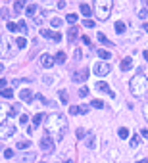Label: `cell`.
I'll return each instance as SVG.
<instances>
[{
    "label": "cell",
    "instance_id": "23",
    "mask_svg": "<svg viewBox=\"0 0 148 163\" xmlns=\"http://www.w3.org/2000/svg\"><path fill=\"white\" fill-rule=\"evenodd\" d=\"M25 12H27V15H35V12H37V4H29V6L25 8Z\"/></svg>",
    "mask_w": 148,
    "mask_h": 163
},
{
    "label": "cell",
    "instance_id": "3",
    "mask_svg": "<svg viewBox=\"0 0 148 163\" xmlns=\"http://www.w3.org/2000/svg\"><path fill=\"white\" fill-rule=\"evenodd\" d=\"M94 12H96L98 19H108L110 14H112V2H108V0H98V2L94 4Z\"/></svg>",
    "mask_w": 148,
    "mask_h": 163
},
{
    "label": "cell",
    "instance_id": "24",
    "mask_svg": "<svg viewBox=\"0 0 148 163\" xmlns=\"http://www.w3.org/2000/svg\"><path fill=\"white\" fill-rule=\"evenodd\" d=\"M75 136L81 140V138H85V136H87V130H85V129H77V130H75Z\"/></svg>",
    "mask_w": 148,
    "mask_h": 163
},
{
    "label": "cell",
    "instance_id": "2",
    "mask_svg": "<svg viewBox=\"0 0 148 163\" xmlns=\"http://www.w3.org/2000/svg\"><path fill=\"white\" fill-rule=\"evenodd\" d=\"M129 88H131V94H133V96H140V94H144L148 90V79L142 75V73H137V75L131 79Z\"/></svg>",
    "mask_w": 148,
    "mask_h": 163
},
{
    "label": "cell",
    "instance_id": "26",
    "mask_svg": "<svg viewBox=\"0 0 148 163\" xmlns=\"http://www.w3.org/2000/svg\"><path fill=\"white\" fill-rule=\"evenodd\" d=\"M50 25H52V27H60V25H62V19H60V17H52V19H50Z\"/></svg>",
    "mask_w": 148,
    "mask_h": 163
},
{
    "label": "cell",
    "instance_id": "46",
    "mask_svg": "<svg viewBox=\"0 0 148 163\" xmlns=\"http://www.w3.org/2000/svg\"><path fill=\"white\" fill-rule=\"evenodd\" d=\"M35 23H37V25L42 23V17H40V15H37V17H35Z\"/></svg>",
    "mask_w": 148,
    "mask_h": 163
},
{
    "label": "cell",
    "instance_id": "10",
    "mask_svg": "<svg viewBox=\"0 0 148 163\" xmlns=\"http://www.w3.org/2000/svg\"><path fill=\"white\" fill-rule=\"evenodd\" d=\"M96 88H98V90H102V92H106V94H110V98H115V92H114V90H112V88H110L108 85H106L104 81L96 83Z\"/></svg>",
    "mask_w": 148,
    "mask_h": 163
},
{
    "label": "cell",
    "instance_id": "19",
    "mask_svg": "<svg viewBox=\"0 0 148 163\" xmlns=\"http://www.w3.org/2000/svg\"><path fill=\"white\" fill-rule=\"evenodd\" d=\"M94 142H96L94 134H88V136H87V140H85V144H87V148H94Z\"/></svg>",
    "mask_w": 148,
    "mask_h": 163
},
{
    "label": "cell",
    "instance_id": "36",
    "mask_svg": "<svg viewBox=\"0 0 148 163\" xmlns=\"http://www.w3.org/2000/svg\"><path fill=\"white\" fill-rule=\"evenodd\" d=\"M96 36H98V40H100L102 44H106V42H108V39H106V35H104V33H98ZM108 44H110V42H108Z\"/></svg>",
    "mask_w": 148,
    "mask_h": 163
},
{
    "label": "cell",
    "instance_id": "8",
    "mask_svg": "<svg viewBox=\"0 0 148 163\" xmlns=\"http://www.w3.org/2000/svg\"><path fill=\"white\" fill-rule=\"evenodd\" d=\"M87 77H88V69H87V67L81 69V71L73 73V81H75V83H85V81H87Z\"/></svg>",
    "mask_w": 148,
    "mask_h": 163
},
{
    "label": "cell",
    "instance_id": "7",
    "mask_svg": "<svg viewBox=\"0 0 148 163\" xmlns=\"http://www.w3.org/2000/svg\"><path fill=\"white\" fill-rule=\"evenodd\" d=\"M40 148H42V152H46V154H50V152L54 150V142H52V138L48 134H44L40 138Z\"/></svg>",
    "mask_w": 148,
    "mask_h": 163
},
{
    "label": "cell",
    "instance_id": "35",
    "mask_svg": "<svg viewBox=\"0 0 148 163\" xmlns=\"http://www.w3.org/2000/svg\"><path fill=\"white\" fill-rule=\"evenodd\" d=\"M40 35H42V36H50V39L54 36V33H52V31H48V29H40Z\"/></svg>",
    "mask_w": 148,
    "mask_h": 163
},
{
    "label": "cell",
    "instance_id": "1",
    "mask_svg": "<svg viewBox=\"0 0 148 163\" xmlns=\"http://www.w3.org/2000/svg\"><path fill=\"white\" fill-rule=\"evenodd\" d=\"M44 129H46V133H48V136L54 134L56 138L60 140L62 136L66 134L67 119L63 117L62 113H52V115H48V117H46V121H44Z\"/></svg>",
    "mask_w": 148,
    "mask_h": 163
},
{
    "label": "cell",
    "instance_id": "39",
    "mask_svg": "<svg viewBox=\"0 0 148 163\" xmlns=\"http://www.w3.org/2000/svg\"><path fill=\"white\" fill-rule=\"evenodd\" d=\"M27 121H29V117H27V115H25V113H23V115H21V117H19V123H21V125H25V123H27Z\"/></svg>",
    "mask_w": 148,
    "mask_h": 163
},
{
    "label": "cell",
    "instance_id": "31",
    "mask_svg": "<svg viewBox=\"0 0 148 163\" xmlns=\"http://www.w3.org/2000/svg\"><path fill=\"white\" fill-rule=\"evenodd\" d=\"M140 144V138H139V136H133V138H131V146H133V148H137V146H139Z\"/></svg>",
    "mask_w": 148,
    "mask_h": 163
},
{
    "label": "cell",
    "instance_id": "50",
    "mask_svg": "<svg viewBox=\"0 0 148 163\" xmlns=\"http://www.w3.org/2000/svg\"><path fill=\"white\" fill-rule=\"evenodd\" d=\"M144 31H148V23H144Z\"/></svg>",
    "mask_w": 148,
    "mask_h": 163
},
{
    "label": "cell",
    "instance_id": "28",
    "mask_svg": "<svg viewBox=\"0 0 148 163\" xmlns=\"http://www.w3.org/2000/svg\"><path fill=\"white\" fill-rule=\"evenodd\" d=\"M92 108L102 109V108H104V102H102V100H92Z\"/></svg>",
    "mask_w": 148,
    "mask_h": 163
},
{
    "label": "cell",
    "instance_id": "18",
    "mask_svg": "<svg viewBox=\"0 0 148 163\" xmlns=\"http://www.w3.org/2000/svg\"><path fill=\"white\" fill-rule=\"evenodd\" d=\"M98 56L102 58V60H110V58H112V52H108L106 48H100L98 50Z\"/></svg>",
    "mask_w": 148,
    "mask_h": 163
},
{
    "label": "cell",
    "instance_id": "51",
    "mask_svg": "<svg viewBox=\"0 0 148 163\" xmlns=\"http://www.w3.org/2000/svg\"><path fill=\"white\" fill-rule=\"evenodd\" d=\"M66 163H73V159H67V161H66Z\"/></svg>",
    "mask_w": 148,
    "mask_h": 163
},
{
    "label": "cell",
    "instance_id": "15",
    "mask_svg": "<svg viewBox=\"0 0 148 163\" xmlns=\"http://www.w3.org/2000/svg\"><path fill=\"white\" fill-rule=\"evenodd\" d=\"M31 159H35V154H33V152H29V154H21V155H19V161H21V163H27V161H31Z\"/></svg>",
    "mask_w": 148,
    "mask_h": 163
},
{
    "label": "cell",
    "instance_id": "49",
    "mask_svg": "<svg viewBox=\"0 0 148 163\" xmlns=\"http://www.w3.org/2000/svg\"><path fill=\"white\" fill-rule=\"evenodd\" d=\"M144 60H148V52H144Z\"/></svg>",
    "mask_w": 148,
    "mask_h": 163
},
{
    "label": "cell",
    "instance_id": "9",
    "mask_svg": "<svg viewBox=\"0 0 148 163\" xmlns=\"http://www.w3.org/2000/svg\"><path fill=\"white\" fill-rule=\"evenodd\" d=\"M19 98L23 100L25 104H31V102H33V92H31L29 88H21V90H19Z\"/></svg>",
    "mask_w": 148,
    "mask_h": 163
},
{
    "label": "cell",
    "instance_id": "32",
    "mask_svg": "<svg viewBox=\"0 0 148 163\" xmlns=\"http://www.w3.org/2000/svg\"><path fill=\"white\" fill-rule=\"evenodd\" d=\"M146 15H148V8H140V10H139V17H140V19H144Z\"/></svg>",
    "mask_w": 148,
    "mask_h": 163
},
{
    "label": "cell",
    "instance_id": "11",
    "mask_svg": "<svg viewBox=\"0 0 148 163\" xmlns=\"http://www.w3.org/2000/svg\"><path fill=\"white\" fill-rule=\"evenodd\" d=\"M40 64H42V67H46V69H48V67L54 65V58H52L50 54H42V56H40Z\"/></svg>",
    "mask_w": 148,
    "mask_h": 163
},
{
    "label": "cell",
    "instance_id": "42",
    "mask_svg": "<svg viewBox=\"0 0 148 163\" xmlns=\"http://www.w3.org/2000/svg\"><path fill=\"white\" fill-rule=\"evenodd\" d=\"M18 27H19V29H21V33H27V25H25V23H23V21H21V23H19V25H18Z\"/></svg>",
    "mask_w": 148,
    "mask_h": 163
},
{
    "label": "cell",
    "instance_id": "37",
    "mask_svg": "<svg viewBox=\"0 0 148 163\" xmlns=\"http://www.w3.org/2000/svg\"><path fill=\"white\" fill-rule=\"evenodd\" d=\"M83 25L85 27H94V21L92 19H83Z\"/></svg>",
    "mask_w": 148,
    "mask_h": 163
},
{
    "label": "cell",
    "instance_id": "16",
    "mask_svg": "<svg viewBox=\"0 0 148 163\" xmlns=\"http://www.w3.org/2000/svg\"><path fill=\"white\" fill-rule=\"evenodd\" d=\"M81 14H83V15H87V19H88V15L92 14V8L88 6V4H85V2H83V4H81Z\"/></svg>",
    "mask_w": 148,
    "mask_h": 163
},
{
    "label": "cell",
    "instance_id": "43",
    "mask_svg": "<svg viewBox=\"0 0 148 163\" xmlns=\"http://www.w3.org/2000/svg\"><path fill=\"white\" fill-rule=\"evenodd\" d=\"M81 56H83V54H81V50L77 48V50H75V54H73V58H75V60H81Z\"/></svg>",
    "mask_w": 148,
    "mask_h": 163
},
{
    "label": "cell",
    "instance_id": "20",
    "mask_svg": "<svg viewBox=\"0 0 148 163\" xmlns=\"http://www.w3.org/2000/svg\"><path fill=\"white\" fill-rule=\"evenodd\" d=\"M15 42H18V48H25V46H27V39H25V36H18Z\"/></svg>",
    "mask_w": 148,
    "mask_h": 163
},
{
    "label": "cell",
    "instance_id": "17",
    "mask_svg": "<svg viewBox=\"0 0 148 163\" xmlns=\"http://www.w3.org/2000/svg\"><path fill=\"white\" fill-rule=\"evenodd\" d=\"M67 36H69V40H73L75 36H79V29L73 25V27H69V31H67Z\"/></svg>",
    "mask_w": 148,
    "mask_h": 163
},
{
    "label": "cell",
    "instance_id": "25",
    "mask_svg": "<svg viewBox=\"0 0 148 163\" xmlns=\"http://www.w3.org/2000/svg\"><path fill=\"white\" fill-rule=\"evenodd\" d=\"M117 134L121 136V138H127V136H129V129H125V127H121V129L117 130Z\"/></svg>",
    "mask_w": 148,
    "mask_h": 163
},
{
    "label": "cell",
    "instance_id": "52",
    "mask_svg": "<svg viewBox=\"0 0 148 163\" xmlns=\"http://www.w3.org/2000/svg\"><path fill=\"white\" fill-rule=\"evenodd\" d=\"M40 163H44V161H40Z\"/></svg>",
    "mask_w": 148,
    "mask_h": 163
},
{
    "label": "cell",
    "instance_id": "21",
    "mask_svg": "<svg viewBox=\"0 0 148 163\" xmlns=\"http://www.w3.org/2000/svg\"><path fill=\"white\" fill-rule=\"evenodd\" d=\"M123 31H125V23L123 21H115V33H123Z\"/></svg>",
    "mask_w": 148,
    "mask_h": 163
},
{
    "label": "cell",
    "instance_id": "27",
    "mask_svg": "<svg viewBox=\"0 0 148 163\" xmlns=\"http://www.w3.org/2000/svg\"><path fill=\"white\" fill-rule=\"evenodd\" d=\"M2 96H4V98H12V96H14V90H12V88H4V90H2Z\"/></svg>",
    "mask_w": 148,
    "mask_h": 163
},
{
    "label": "cell",
    "instance_id": "13",
    "mask_svg": "<svg viewBox=\"0 0 148 163\" xmlns=\"http://www.w3.org/2000/svg\"><path fill=\"white\" fill-rule=\"evenodd\" d=\"M131 67H133V60H131L129 56L123 58V60H121V71H129Z\"/></svg>",
    "mask_w": 148,
    "mask_h": 163
},
{
    "label": "cell",
    "instance_id": "12",
    "mask_svg": "<svg viewBox=\"0 0 148 163\" xmlns=\"http://www.w3.org/2000/svg\"><path fill=\"white\" fill-rule=\"evenodd\" d=\"M87 111H88L87 106H69V113H73V115H83Z\"/></svg>",
    "mask_w": 148,
    "mask_h": 163
},
{
    "label": "cell",
    "instance_id": "22",
    "mask_svg": "<svg viewBox=\"0 0 148 163\" xmlns=\"http://www.w3.org/2000/svg\"><path fill=\"white\" fill-rule=\"evenodd\" d=\"M23 6H25V2H14V14H19L23 10Z\"/></svg>",
    "mask_w": 148,
    "mask_h": 163
},
{
    "label": "cell",
    "instance_id": "40",
    "mask_svg": "<svg viewBox=\"0 0 148 163\" xmlns=\"http://www.w3.org/2000/svg\"><path fill=\"white\" fill-rule=\"evenodd\" d=\"M6 27H8V31H15V23H14V21H8Z\"/></svg>",
    "mask_w": 148,
    "mask_h": 163
},
{
    "label": "cell",
    "instance_id": "6",
    "mask_svg": "<svg viewBox=\"0 0 148 163\" xmlns=\"http://www.w3.org/2000/svg\"><path fill=\"white\" fill-rule=\"evenodd\" d=\"M92 73H96V75L104 77L110 73V64L108 61H96V64H92Z\"/></svg>",
    "mask_w": 148,
    "mask_h": 163
},
{
    "label": "cell",
    "instance_id": "41",
    "mask_svg": "<svg viewBox=\"0 0 148 163\" xmlns=\"http://www.w3.org/2000/svg\"><path fill=\"white\" fill-rule=\"evenodd\" d=\"M6 85H8L6 79H0V90H4V88H6Z\"/></svg>",
    "mask_w": 148,
    "mask_h": 163
},
{
    "label": "cell",
    "instance_id": "5",
    "mask_svg": "<svg viewBox=\"0 0 148 163\" xmlns=\"http://www.w3.org/2000/svg\"><path fill=\"white\" fill-rule=\"evenodd\" d=\"M12 54H14L12 40L8 36H0V58H10Z\"/></svg>",
    "mask_w": 148,
    "mask_h": 163
},
{
    "label": "cell",
    "instance_id": "33",
    "mask_svg": "<svg viewBox=\"0 0 148 163\" xmlns=\"http://www.w3.org/2000/svg\"><path fill=\"white\" fill-rule=\"evenodd\" d=\"M66 19H67V21H69V23H71V27H73V23H75V21H77V15H75V14H69V15H67V17H66Z\"/></svg>",
    "mask_w": 148,
    "mask_h": 163
},
{
    "label": "cell",
    "instance_id": "38",
    "mask_svg": "<svg viewBox=\"0 0 148 163\" xmlns=\"http://www.w3.org/2000/svg\"><path fill=\"white\" fill-rule=\"evenodd\" d=\"M18 148H19V150H25V148H29V142H25V140H23V142H19V144H18Z\"/></svg>",
    "mask_w": 148,
    "mask_h": 163
},
{
    "label": "cell",
    "instance_id": "14",
    "mask_svg": "<svg viewBox=\"0 0 148 163\" xmlns=\"http://www.w3.org/2000/svg\"><path fill=\"white\" fill-rule=\"evenodd\" d=\"M40 121H42V113H37L35 117H33V125L29 127V134H31V130H33V129H37L40 125Z\"/></svg>",
    "mask_w": 148,
    "mask_h": 163
},
{
    "label": "cell",
    "instance_id": "48",
    "mask_svg": "<svg viewBox=\"0 0 148 163\" xmlns=\"http://www.w3.org/2000/svg\"><path fill=\"white\" fill-rule=\"evenodd\" d=\"M144 117H146V121H148V106H144Z\"/></svg>",
    "mask_w": 148,
    "mask_h": 163
},
{
    "label": "cell",
    "instance_id": "29",
    "mask_svg": "<svg viewBox=\"0 0 148 163\" xmlns=\"http://www.w3.org/2000/svg\"><path fill=\"white\" fill-rule=\"evenodd\" d=\"M60 100L62 104H67V90H60Z\"/></svg>",
    "mask_w": 148,
    "mask_h": 163
},
{
    "label": "cell",
    "instance_id": "34",
    "mask_svg": "<svg viewBox=\"0 0 148 163\" xmlns=\"http://www.w3.org/2000/svg\"><path fill=\"white\" fill-rule=\"evenodd\" d=\"M87 94H88V88H87V86H81V88H79V96H81V98H85Z\"/></svg>",
    "mask_w": 148,
    "mask_h": 163
},
{
    "label": "cell",
    "instance_id": "30",
    "mask_svg": "<svg viewBox=\"0 0 148 163\" xmlns=\"http://www.w3.org/2000/svg\"><path fill=\"white\" fill-rule=\"evenodd\" d=\"M56 61L63 64V61H66V54H63V52H58V54H56Z\"/></svg>",
    "mask_w": 148,
    "mask_h": 163
},
{
    "label": "cell",
    "instance_id": "47",
    "mask_svg": "<svg viewBox=\"0 0 148 163\" xmlns=\"http://www.w3.org/2000/svg\"><path fill=\"white\" fill-rule=\"evenodd\" d=\"M137 163H148V157H144V159H137Z\"/></svg>",
    "mask_w": 148,
    "mask_h": 163
},
{
    "label": "cell",
    "instance_id": "44",
    "mask_svg": "<svg viewBox=\"0 0 148 163\" xmlns=\"http://www.w3.org/2000/svg\"><path fill=\"white\" fill-rule=\"evenodd\" d=\"M4 155H6V157H14V150H4Z\"/></svg>",
    "mask_w": 148,
    "mask_h": 163
},
{
    "label": "cell",
    "instance_id": "4",
    "mask_svg": "<svg viewBox=\"0 0 148 163\" xmlns=\"http://www.w3.org/2000/svg\"><path fill=\"white\" fill-rule=\"evenodd\" d=\"M15 133V125L12 121H0V138H10Z\"/></svg>",
    "mask_w": 148,
    "mask_h": 163
},
{
    "label": "cell",
    "instance_id": "45",
    "mask_svg": "<svg viewBox=\"0 0 148 163\" xmlns=\"http://www.w3.org/2000/svg\"><path fill=\"white\" fill-rule=\"evenodd\" d=\"M52 40H56V42H58V40H62V35H60V33H54V36H52Z\"/></svg>",
    "mask_w": 148,
    "mask_h": 163
}]
</instances>
